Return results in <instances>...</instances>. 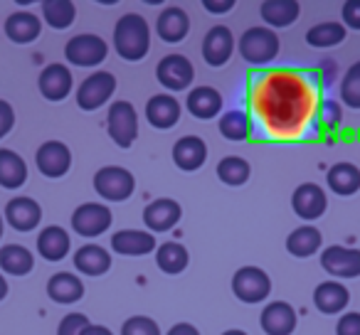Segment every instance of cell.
<instances>
[{
  "label": "cell",
  "mask_w": 360,
  "mask_h": 335,
  "mask_svg": "<svg viewBox=\"0 0 360 335\" xmlns=\"http://www.w3.org/2000/svg\"><path fill=\"white\" fill-rule=\"evenodd\" d=\"M111 249L121 256H146L158 249V242L146 230H119L111 235Z\"/></svg>",
  "instance_id": "cell-19"
},
{
  "label": "cell",
  "mask_w": 360,
  "mask_h": 335,
  "mask_svg": "<svg viewBox=\"0 0 360 335\" xmlns=\"http://www.w3.org/2000/svg\"><path fill=\"white\" fill-rule=\"evenodd\" d=\"M35 163L45 178H65L72 168V150L62 140H45L37 148Z\"/></svg>",
  "instance_id": "cell-13"
},
{
  "label": "cell",
  "mask_w": 360,
  "mask_h": 335,
  "mask_svg": "<svg viewBox=\"0 0 360 335\" xmlns=\"http://www.w3.org/2000/svg\"><path fill=\"white\" fill-rule=\"evenodd\" d=\"M296 310L286 301H271L269 306H264L259 315V325L266 335H291L296 330Z\"/></svg>",
  "instance_id": "cell-16"
},
{
  "label": "cell",
  "mask_w": 360,
  "mask_h": 335,
  "mask_svg": "<svg viewBox=\"0 0 360 335\" xmlns=\"http://www.w3.org/2000/svg\"><path fill=\"white\" fill-rule=\"evenodd\" d=\"M338 91H340V101H343L348 109L360 111V62L348 67Z\"/></svg>",
  "instance_id": "cell-39"
},
{
  "label": "cell",
  "mask_w": 360,
  "mask_h": 335,
  "mask_svg": "<svg viewBox=\"0 0 360 335\" xmlns=\"http://www.w3.org/2000/svg\"><path fill=\"white\" fill-rule=\"evenodd\" d=\"M121 335H163L153 318L148 315H131L121 325Z\"/></svg>",
  "instance_id": "cell-40"
},
{
  "label": "cell",
  "mask_w": 360,
  "mask_h": 335,
  "mask_svg": "<svg viewBox=\"0 0 360 335\" xmlns=\"http://www.w3.org/2000/svg\"><path fill=\"white\" fill-rule=\"evenodd\" d=\"M82 335H114L106 325H89Z\"/></svg>",
  "instance_id": "cell-48"
},
{
  "label": "cell",
  "mask_w": 360,
  "mask_h": 335,
  "mask_svg": "<svg viewBox=\"0 0 360 335\" xmlns=\"http://www.w3.org/2000/svg\"><path fill=\"white\" fill-rule=\"evenodd\" d=\"M15 126V109L6 99H0V140L6 138Z\"/></svg>",
  "instance_id": "cell-45"
},
{
  "label": "cell",
  "mask_w": 360,
  "mask_h": 335,
  "mask_svg": "<svg viewBox=\"0 0 360 335\" xmlns=\"http://www.w3.org/2000/svg\"><path fill=\"white\" fill-rule=\"evenodd\" d=\"M207 160V145L200 136H183L173 145V163L183 173H193L202 168Z\"/></svg>",
  "instance_id": "cell-20"
},
{
  "label": "cell",
  "mask_w": 360,
  "mask_h": 335,
  "mask_svg": "<svg viewBox=\"0 0 360 335\" xmlns=\"http://www.w3.org/2000/svg\"><path fill=\"white\" fill-rule=\"evenodd\" d=\"M3 30H6L8 40L15 42V45H30V42H35L42 35V20L35 13L18 11L13 15H8Z\"/></svg>",
  "instance_id": "cell-24"
},
{
  "label": "cell",
  "mask_w": 360,
  "mask_h": 335,
  "mask_svg": "<svg viewBox=\"0 0 360 335\" xmlns=\"http://www.w3.org/2000/svg\"><path fill=\"white\" fill-rule=\"evenodd\" d=\"M222 335H250V333H245V330H237V328H232V330H225Z\"/></svg>",
  "instance_id": "cell-50"
},
{
  "label": "cell",
  "mask_w": 360,
  "mask_h": 335,
  "mask_svg": "<svg viewBox=\"0 0 360 335\" xmlns=\"http://www.w3.org/2000/svg\"><path fill=\"white\" fill-rule=\"evenodd\" d=\"M114 91H116V77L106 70H96L77 89V106L82 111H96L114 96Z\"/></svg>",
  "instance_id": "cell-8"
},
{
  "label": "cell",
  "mask_w": 360,
  "mask_h": 335,
  "mask_svg": "<svg viewBox=\"0 0 360 335\" xmlns=\"http://www.w3.org/2000/svg\"><path fill=\"white\" fill-rule=\"evenodd\" d=\"M3 232H6V220H3V215H0V239H3Z\"/></svg>",
  "instance_id": "cell-51"
},
{
  "label": "cell",
  "mask_w": 360,
  "mask_h": 335,
  "mask_svg": "<svg viewBox=\"0 0 360 335\" xmlns=\"http://www.w3.org/2000/svg\"><path fill=\"white\" fill-rule=\"evenodd\" d=\"M321 266L335 279H358L360 276V249L330 244L321 251Z\"/></svg>",
  "instance_id": "cell-11"
},
{
  "label": "cell",
  "mask_w": 360,
  "mask_h": 335,
  "mask_svg": "<svg viewBox=\"0 0 360 335\" xmlns=\"http://www.w3.org/2000/svg\"><path fill=\"white\" fill-rule=\"evenodd\" d=\"M35 269V254L22 244L0 247V271L11 276H27Z\"/></svg>",
  "instance_id": "cell-33"
},
{
  "label": "cell",
  "mask_w": 360,
  "mask_h": 335,
  "mask_svg": "<svg viewBox=\"0 0 360 335\" xmlns=\"http://www.w3.org/2000/svg\"><path fill=\"white\" fill-rule=\"evenodd\" d=\"M321 247H323V235H321L319 227H296L289 237H286V251L291 256H299V259H309V256L319 254Z\"/></svg>",
  "instance_id": "cell-28"
},
{
  "label": "cell",
  "mask_w": 360,
  "mask_h": 335,
  "mask_svg": "<svg viewBox=\"0 0 360 335\" xmlns=\"http://www.w3.org/2000/svg\"><path fill=\"white\" fill-rule=\"evenodd\" d=\"M6 296H8V281H6V276L0 274V301L6 298Z\"/></svg>",
  "instance_id": "cell-49"
},
{
  "label": "cell",
  "mask_w": 360,
  "mask_h": 335,
  "mask_svg": "<svg viewBox=\"0 0 360 335\" xmlns=\"http://www.w3.org/2000/svg\"><path fill=\"white\" fill-rule=\"evenodd\" d=\"M47 296L55 303L72 306L77 301H82V296H84V281L77 274H72V271H57L47 281Z\"/></svg>",
  "instance_id": "cell-25"
},
{
  "label": "cell",
  "mask_w": 360,
  "mask_h": 335,
  "mask_svg": "<svg viewBox=\"0 0 360 335\" xmlns=\"http://www.w3.org/2000/svg\"><path fill=\"white\" fill-rule=\"evenodd\" d=\"M89 325L91 323L84 313H67L57 325V335H82Z\"/></svg>",
  "instance_id": "cell-42"
},
{
  "label": "cell",
  "mask_w": 360,
  "mask_h": 335,
  "mask_svg": "<svg viewBox=\"0 0 360 335\" xmlns=\"http://www.w3.org/2000/svg\"><path fill=\"white\" fill-rule=\"evenodd\" d=\"M37 86L47 101H65L75 89V79H72V72L67 70V65H47L40 72Z\"/></svg>",
  "instance_id": "cell-17"
},
{
  "label": "cell",
  "mask_w": 360,
  "mask_h": 335,
  "mask_svg": "<svg viewBox=\"0 0 360 335\" xmlns=\"http://www.w3.org/2000/svg\"><path fill=\"white\" fill-rule=\"evenodd\" d=\"M345 30H360V0H345L340 8Z\"/></svg>",
  "instance_id": "cell-43"
},
{
  "label": "cell",
  "mask_w": 360,
  "mask_h": 335,
  "mask_svg": "<svg viewBox=\"0 0 360 335\" xmlns=\"http://www.w3.org/2000/svg\"><path fill=\"white\" fill-rule=\"evenodd\" d=\"M94 190H96V195L106 202H124L134 195L136 178H134V173L121 168V165H106V168L96 171Z\"/></svg>",
  "instance_id": "cell-4"
},
{
  "label": "cell",
  "mask_w": 360,
  "mask_h": 335,
  "mask_svg": "<svg viewBox=\"0 0 360 335\" xmlns=\"http://www.w3.org/2000/svg\"><path fill=\"white\" fill-rule=\"evenodd\" d=\"M222 94L215 89V86H195V89L188 91L186 96V109L191 116H195V119H215V116H220L222 111Z\"/></svg>",
  "instance_id": "cell-22"
},
{
  "label": "cell",
  "mask_w": 360,
  "mask_h": 335,
  "mask_svg": "<svg viewBox=\"0 0 360 335\" xmlns=\"http://www.w3.org/2000/svg\"><path fill=\"white\" fill-rule=\"evenodd\" d=\"M217 129H220L222 138L240 143V140L250 138L252 131H255V126H252V119H250V114H247V111L232 109V111H225V114L220 116V121H217Z\"/></svg>",
  "instance_id": "cell-35"
},
{
  "label": "cell",
  "mask_w": 360,
  "mask_h": 335,
  "mask_svg": "<svg viewBox=\"0 0 360 335\" xmlns=\"http://www.w3.org/2000/svg\"><path fill=\"white\" fill-rule=\"evenodd\" d=\"M75 266L84 276H104L111 269V254L99 244H84L75 251Z\"/></svg>",
  "instance_id": "cell-32"
},
{
  "label": "cell",
  "mask_w": 360,
  "mask_h": 335,
  "mask_svg": "<svg viewBox=\"0 0 360 335\" xmlns=\"http://www.w3.org/2000/svg\"><path fill=\"white\" fill-rule=\"evenodd\" d=\"M114 50L121 60L141 62L150 50V27L143 15L126 13L114 27Z\"/></svg>",
  "instance_id": "cell-2"
},
{
  "label": "cell",
  "mask_w": 360,
  "mask_h": 335,
  "mask_svg": "<svg viewBox=\"0 0 360 335\" xmlns=\"http://www.w3.org/2000/svg\"><path fill=\"white\" fill-rule=\"evenodd\" d=\"M202 8L215 13V15H225L235 8V0H202Z\"/></svg>",
  "instance_id": "cell-46"
},
{
  "label": "cell",
  "mask_w": 360,
  "mask_h": 335,
  "mask_svg": "<svg viewBox=\"0 0 360 335\" xmlns=\"http://www.w3.org/2000/svg\"><path fill=\"white\" fill-rule=\"evenodd\" d=\"M155 32L163 42L175 45V42H183L191 32V18L183 8H165L160 11L158 20H155Z\"/></svg>",
  "instance_id": "cell-23"
},
{
  "label": "cell",
  "mask_w": 360,
  "mask_h": 335,
  "mask_svg": "<svg viewBox=\"0 0 360 335\" xmlns=\"http://www.w3.org/2000/svg\"><path fill=\"white\" fill-rule=\"evenodd\" d=\"M319 126L323 131H335L340 126V106L333 99H323L319 106Z\"/></svg>",
  "instance_id": "cell-41"
},
{
  "label": "cell",
  "mask_w": 360,
  "mask_h": 335,
  "mask_svg": "<svg viewBox=\"0 0 360 335\" xmlns=\"http://www.w3.org/2000/svg\"><path fill=\"white\" fill-rule=\"evenodd\" d=\"M345 35H348V30L340 22H319L306 32V42L316 50H328V47L340 45Z\"/></svg>",
  "instance_id": "cell-37"
},
{
  "label": "cell",
  "mask_w": 360,
  "mask_h": 335,
  "mask_svg": "<svg viewBox=\"0 0 360 335\" xmlns=\"http://www.w3.org/2000/svg\"><path fill=\"white\" fill-rule=\"evenodd\" d=\"M301 13V6L296 0H264L259 6L262 20L269 25V30H281V27H289L296 22Z\"/></svg>",
  "instance_id": "cell-29"
},
{
  "label": "cell",
  "mask_w": 360,
  "mask_h": 335,
  "mask_svg": "<svg viewBox=\"0 0 360 335\" xmlns=\"http://www.w3.org/2000/svg\"><path fill=\"white\" fill-rule=\"evenodd\" d=\"M42 18L52 30H67L77 18V8L70 0H45L42 3Z\"/></svg>",
  "instance_id": "cell-36"
},
{
  "label": "cell",
  "mask_w": 360,
  "mask_h": 335,
  "mask_svg": "<svg viewBox=\"0 0 360 335\" xmlns=\"http://www.w3.org/2000/svg\"><path fill=\"white\" fill-rule=\"evenodd\" d=\"M348 301H350V291L340 281H321L314 291V306L326 315L343 313Z\"/></svg>",
  "instance_id": "cell-26"
},
{
  "label": "cell",
  "mask_w": 360,
  "mask_h": 335,
  "mask_svg": "<svg viewBox=\"0 0 360 335\" xmlns=\"http://www.w3.org/2000/svg\"><path fill=\"white\" fill-rule=\"evenodd\" d=\"M326 185L340 197L355 195L360 190V168L353 163H335L326 173Z\"/></svg>",
  "instance_id": "cell-31"
},
{
  "label": "cell",
  "mask_w": 360,
  "mask_h": 335,
  "mask_svg": "<svg viewBox=\"0 0 360 335\" xmlns=\"http://www.w3.org/2000/svg\"><path fill=\"white\" fill-rule=\"evenodd\" d=\"M3 220H6L15 232H32L42 220V207H40V202L32 200V197L18 195L6 205Z\"/></svg>",
  "instance_id": "cell-15"
},
{
  "label": "cell",
  "mask_w": 360,
  "mask_h": 335,
  "mask_svg": "<svg viewBox=\"0 0 360 335\" xmlns=\"http://www.w3.org/2000/svg\"><path fill=\"white\" fill-rule=\"evenodd\" d=\"M155 79L168 91H186L195 79V67L186 55H165L155 67Z\"/></svg>",
  "instance_id": "cell-9"
},
{
  "label": "cell",
  "mask_w": 360,
  "mask_h": 335,
  "mask_svg": "<svg viewBox=\"0 0 360 335\" xmlns=\"http://www.w3.org/2000/svg\"><path fill=\"white\" fill-rule=\"evenodd\" d=\"M72 249V239L67 235L65 227H45V230L37 235V254L45 261H62Z\"/></svg>",
  "instance_id": "cell-27"
},
{
  "label": "cell",
  "mask_w": 360,
  "mask_h": 335,
  "mask_svg": "<svg viewBox=\"0 0 360 335\" xmlns=\"http://www.w3.org/2000/svg\"><path fill=\"white\" fill-rule=\"evenodd\" d=\"M252 176V165L247 163L240 155H227L217 163V178H220L225 185L230 188H240L250 180Z\"/></svg>",
  "instance_id": "cell-38"
},
{
  "label": "cell",
  "mask_w": 360,
  "mask_h": 335,
  "mask_svg": "<svg viewBox=\"0 0 360 335\" xmlns=\"http://www.w3.org/2000/svg\"><path fill=\"white\" fill-rule=\"evenodd\" d=\"M279 35L274 30H269V27H250L237 40V52L242 55V60L255 67L269 65L279 55Z\"/></svg>",
  "instance_id": "cell-3"
},
{
  "label": "cell",
  "mask_w": 360,
  "mask_h": 335,
  "mask_svg": "<svg viewBox=\"0 0 360 335\" xmlns=\"http://www.w3.org/2000/svg\"><path fill=\"white\" fill-rule=\"evenodd\" d=\"M183 217V207L173 200V197H158L143 210V225L148 232H170Z\"/></svg>",
  "instance_id": "cell-18"
},
{
  "label": "cell",
  "mask_w": 360,
  "mask_h": 335,
  "mask_svg": "<svg viewBox=\"0 0 360 335\" xmlns=\"http://www.w3.org/2000/svg\"><path fill=\"white\" fill-rule=\"evenodd\" d=\"M155 264H158V269L163 274H183L188 269V264H191V254L178 242H165V244H158V249H155Z\"/></svg>",
  "instance_id": "cell-34"
},
{
  "label": "cell",
  "mask_w": 360,
  "mask_h": 335,
  "mask_svg": "<svg viewBox=\"0 0 360 335\" xmlns=\"http://www.w3.org/2000/svg\"><path fill=\"white\" fill-rule=\"evenodd\" d=\"M232 294L247 306L264 303L271 294V279L259 266H242L232 276Z\"/></svg>",
  "instance_id": "cell-6"
},
{
  "label": "cell",
  "mask_w": 360,
  "mask_h": 335,
  "mask_svg": "<svg viewBox=\"0 0 360 335\" xmlns=\"http://www.w3.org/2000/svg\"><path fill=\"white\" fill-rule=\"evenodd\" d=\"M109 55V45H106L104 37L94 35V32H82L75 35L65 45V57L70 65L82 67V70H91V67H99L101 62Z\"/></svg>",
  "instance_id": "cell-7"
},
{
  "label": "cell",
  "mask_w": 360,
  "mask_h": 335,
  "mask_svg": "<svg viewBox=\"0 0 360 335\" xmlns=\"http://www.w3.org/2000/svg\"><path fill=\"white\" fill-rule=\"evenodd\" d=\"M335 335H360V313L358 310H348L338 318L335 323Z\"/></svg>",
  "instance_id": "cell-44"
},
{
  "label": "cell",
  "mask_w": 360,
  "mask_h": 335,
  "mask_svg": "<svg viewBox=\"0 0 360 335\" xmlns=\"http://www.w3.org/2000/svg\"><path fill=\"white\" fill-rule=\"evenodd\" d=\"M106 131L109 138L114 140L119 148H131L139 138V114H136L131 101H114L106 114Z\"/></svg>",
  "instance_id": "cell-5"
},
{
  "label": "cell",
  "mask_w": 360,
  "mask_h": 335,
  "mask_svg": "<svg viewBox=\"0 0 360 335\" xmlns=\"http://www.w3.org/2000/svg\"><path fill=\"white\" fill-rule=\"evenodd\" d=\"M180 101L173 94H153L146 104V119L153 129L170 131L180 121Z\"/></svg>",
  "instance_id": "cell-21"
},
{
  "label": "cell",
  "mask_w": 360,
  "mask_h": 335,
  "mask_svg": "<svg viewBox=\"0 0 360 335\" xmlns=\"http://www.w3.org/2000/svg\"><path fill=\"white\" fill-rule=\"evenodd\" d=\"M165 335H200V330L193 323H175Z\"/></svg>",
  "instance_id": "cell-47"
},
{
  "label": "cell",
  "mask_w": 360,
  "mask_h": 335,
  "mask_svg": "<svg viewBox=\"0 0 360 335\" xmlns=\"http://www.w3.org/2000/svg\"><path fill=\"white\" fill-rule=\"evenodd\" d=\"M27 183V163L11 148H0V188L18 190Z\"/></svg>",
  "instance_id": "cell-30"
},
{
  "label": "cell",
  "mask_w": 360,
  "mask_h": 335,
  "mask_svg": "<svg viewBox=\"0 0 360 335\" xmlns=\"http://www.w3.org/2000/svg\"><path fill=\"white\" fill-rule=\"evenodd\" d=\"M237 50L235 35H232L230 27L225 25H215L212 30H207L205 40H202V60L205 65H210L212 70H220L227 62L232 60Z\"/></svg>",
  "instance_id": "cell-12"
},
{
  "label": "cell",
  "mask_w": 360,
  "mask_h": 335,
  "mask_svg": "<svg viewBox=\"0 0 360 335\" xmlns=\"http://www.w3.org/2000/svg\"><path fill=\"white\" fill-rule=\"evenodd\" d=\"M114 222V215L106 205L101 202H84L72 212V230L77 235L86 237V239H94V237L104 235L106 230Z\"/></svg>",
  "instance_id": "cell-10"
},
{
  "label": "cell",
  "mask_w": 360,
  "mask_h": 335,
  "mask_svg": "<svg viewBox=\"0 0 360 335\" xmlns=\"http://www.w3.org/2000/svg\"><path fill=\"white\" fill-rule=\"evenodd\" d=\"M291 207L304 222H314L328 210V197H326L323 188L316 183H301L291 195Z\"/></svg>",
  "instance_id": "cell-14"
},
{
  "label": "cell",
  "mask_w": 360,
  "mask_h": 335,
  "mask_svg": "<svg viewBox=\"0 0 360 335\" xmlns=\"http://www.w3.org/2000/svg\"><path fill=\"white\" fill-rule=\"evenodd\" d=\"M309 106V89L296 77H271L259 91V111L276 131H291L299 126Z\"/></svg>",
  "instance_id": "cell-1"
}]
</instances>
